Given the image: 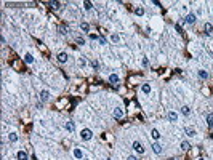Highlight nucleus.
Returning <instances> with one entry per match:
<instances>
[{
  "mask_svg": "<svg viewBox=\"0 0 213 160\" xmlns=\"http://www.w3.org/2000/svg\"><path fill=\"white\" fill-rule=\"evenodd\" d=\"M40 96H42L43 101H47V99L50 98V93H48V91H42V93H40Z\"/></svg>",
  "mask_w": 213,
  "mask_h": 160,
  "instance_id": "aec40b11",
  "label": "nucleus"
},
{
  "mask_svg": "<svg viewBox=\"0 0 213 160\" xmlns=\"http://www.w3.org/2000/svg\"><path fill=\"white\" fill-rule=\"evenodd\" d=\"M80 27H82V31H85V32H88V31H90V26H88L87 23H82V24H80Z\"/></svg>",
  "mask_w": 213,
  "mask_h": 160,
  "instance_id": "4be33fe9",
  "label": "nucleus"
},
{
  "mask_svg": "<svg viewBox=\"0 0 213 160\" xmlns=\"http://www.w3.org/2000/svg\"><path fill=\"white\" fill-rule=\"evenodd\" d=\"M18 160H27V154L24 151H19L18 152Z\"/></svg>",
  "mask_w": 213,
  "mask_h": 160,
  "instance_id": "1a4fd4ad",
  "label": "nucleus"
},
{
  "mask_svg": "<svg viewBox=\"0 0 213 160\" xmlns=\"http://www.w3.org/2000/svg\"><path fill=\"white\" fill-rule=\"evenodd\" d=\"M181 149H183V151H189V149H191V144H189L187 141L181 142Z\"/></svg>",
  "mask_w": 213,
  "mask_h": 160,
  "instance_id": "4468645a",
  "label": "nucleus"
},
{
  "mask_svg": "<svg viewBox=\"0 0 213 160\" xmlns=\"http://www.w3.org/2000/svg\"><path fill=\"white\" fill-rule=\"evenodd\" d=\"M109 82H112V83H117V82H119V77H117L115 74H112V75L109 77Z\"/></svg>",
  "mask_w": 213,
  "mask_h": 160,
  "instance_id": "f3484780",
  "label": "nucleus"
},
{
  "mask_svg": "<svg viewBox=\"0 0 213 160\" xmlns=\"http://www.w3.org/2000/svg\"><path fill=\"white\" fill-rule=\"evenodd\" d=\"M24 61H26L27 64H32V62H34V58H32V54H29V53H27L26 56H24Z\"/></svg>",
  "mask_w": 213,
  "mask_h": 160,
  "instance_id": "9d476101",
  "label": "nucleus"
},
{
  "mask_svg": "<svg viewBox=\"0 0 213 160\" xmlns=\"http://www.w3.org/2000/svg\"><path fill=\"white\" fill-rule=\"evenodd\" d=\"M75 42H77L79 45H85V40H83L82 37H77V38H75Z\"/></svg>",
  "mask_w": 213,
  "mask_h": 160,
  "instance_id": "b1692460",
  "label": "nucleus"
},
{
  "mask_svg": "<svg viewBox=\"0 0 213 160\" xmlns=\"http://www.w3.org/2000/svg\"><path fill=\"white\" fill-rule=\"evenodd\" d=\"M83 8H85V10H90V8H91V2H83Z\"/></svg>",
  "mask_w": 213,
  "mask_h": 160,
  "instance_id": "bb28decb",
  "label": "nucleus"
},
{
  "mask_svg": "<svg viewBox=\"0 0 213 160\" xmlns=\"http://www.w3.org/2000/svg\"><path fill=\"white\" fill-rule=\"evenodd\" d=\"M168 120H170V122H176V120H178V114L173 112V111H170L168 112Z\"/></svg>",
  "mask_w": 213,
  "mask_h": 160,
  "instance_id": "7ed1b4c3",
  "label": "nucleus"
},
{
  "mask_svg": "<svg viewBox=\"0 0 213 160\" xmlns=\"http://www.w3.org/2000/svg\"><path fill=\"white\" fill-rule=\"evenodd\" d=\"M186 134H187V136H191V138H194V136H195L197 133H195V130H194V128L187 126V128H186Z\"/></svg>",
  "mask_w": 213,
  "mask_h": 160,
  "instance_id": "0eeeda50",
  "label": "nucleus"
},
{
  "mask_svg": "<svg viewBox=\"0 0 213 160\" xmlns=\"http://www.w3.org/2000/svg\"><path fill=\"white\" fill-rule=\"evenodd\" d=\"M128 160H138V159H136V157H133V155H132V157H128Z\"/></svg>",
  "mask_w": 213,
  "mask_h": 160,
  "instance_id": "473e14b6",
  "label": "nucleus"
},
{
  "mask_svg": "<svg viewBox=\"0 0 213 160\" xmlns=\"http://www.w3.org/2000/svg\"><path fill=\"white\" fill-rule=\"evenodd\" d=\"M212 31H213L212 24H210V23H207V24H205V32H207V34H212Z\"/></svg>",
  "mask_w": 213,
  "mask_h": 160,
  "instance_id": "412c9836",
  "label": "nucleus"
},
{
  "mask_svg": "<svg viewBox=\"0 0 213 160\" xmlns=\"http://www.w3.org/2000/svg\"><path fill=\"white\" fill-rule=\"evenodd\" d=\"M152 151H154L155 154H160V152H162V146L157 144V142H154V144H152Z\"/></svg>",
  "mask_w": 213,
  "mask_h": 160,
  "instance_id": "423d86ee",
  "label": "nucleus"
},
{
  "mask_svg": "<svg viewBox=\"0 0 213 160\" xmlns=\"http://www.w3.org/2000/svg\"><path fill=\"white\" fill-rule=\"evenodd\" d=\"M66 130L67 131H74V130H75V125H74L72 122H67L66 123Z\"/></svg>",
  "mask_w": 213,
  "mask_h": 160,
  "instance_id": "ddd939ff",
  "label": "nucleus"
},
{
  "mask_svg": "<svg viewBox=\"0 0 213 160\" xmlns=\"http://www.w3.org/2000/svg\"><path fill=\"white\" fill-rule=\"evenodd\" d=\"M143 13H144V10H143L141 7H140V8H136V15H140V16H141Z\"/></svg>",
  "mask_w": 213,
  "mask_h": 160,
  "instance_id": "c756f323",
  "label": "nucleus"
},
{
  "mask_svg": "<svg viewBox=\"0 0 213 160\" xmlns=\"http://www.w3.org/2000/svg\"><path fill=\"white\" fill-rule=\"evenodd\" d=\"M48 5H50L51 8H54V10H56V8H59V7H61V3H59V2H48Z\"/></svg>",
  "mask_w": 213,
  "mask_h": 160,
  "instance_id": "2eb2a0df",
  "label": "nucleus"
},
{
  "mask_svg": "<svg viewBox=\"0 0 213 160\" xmlns=\"http://www.w3.org/2000/svg\"><path fill=\"white\" fill-rule=\"evenodd\" d=\"M189 112H191V109H189V107H187V106H183V107H181V114L187 115V114H189Z\"/></svg>",
  "mask_w": 213,
  "mask_h": 160,
  "instance_id": "6ab92c4d",
  "label": "nucleus"
},
{
  "mask_svg": "<svg viewBox=\"0 0 213 160\" xmlns=\"http://www.w3.org/2000/svg\"><path fill=\"white\" fill-rule=\"evenodd\" d=\"M8 138H10V141H11V142L18 141V134H16V133H10V136H8Z\"/></svg>",
  "mask_w": 213,
  "mask_h": 160,
  "instance_id": "dca6fc26",
  "label": "nucleus"
},
{
  "mask_svg": "<svg viewBox=\"0 0 213 160\" xmlns=\"http://www.w3.org/2000/svg\"><path fill=\"white\" fill-rule=\"evenodd\" d=\"M184 21H186V23H189V24H194V23H195V16H194V15H187Z\"/></svg>",
  "mask_w": 213,
  "mask_h": 160,
  "instance_id": "6e6552de",
  "label": "nucleus"
},
{
  "mask_svg": "<svg viewBox=\"0 0 213 160\" xmlns=\"http://www.w3.org/2000/svg\"><path fill=\"white\" fill-rule=\"evenodd\" d=\"M111 38H112V42H119V40H120V37H119V35H115V34H114Z\"/></svg>",
  "mask_w": 213,
  "mask_h": 160,
  "instance_id": "7c9ffc66",
  "label": "nucleus"
},
{
  "mask_svg": "<svg viewBox=\"0 0 213 160\" xmlns=\"http://www.w3.org/2000/svg\"><path fill=\"white\" fill-rule=\"evenodd\" d=\"M143 91H144V93H149V91H151V87H149L147 83H146V85H143Z\"/></svg>",
  "mask_w": 213,
  "mask_h": 160,
  "instance_id": "a878e982",
  "label": "nucleus"
},
{
  "mask_svg": "<svg viewBox=\"0 0 213 160\" xmlns=\"http://www.w3.org/2000/svg\"><path fill=\"white\" fill-rule=\"evenodd\" d=\"M80 136H82V139H85V141H88V139H91V136H93V133H91V131H90L88 128H85V130H82Z\"/></svg>",
  "mask_w": 213,
  "mask_h": 160,
  "instance_id": "f257e3e1",
  "label": "nucleus"
},
{
  "mask_svg": "<svg viewBox=\"0 0 213 160\" xmlns=\"http://www.w3.org/2000/svg\"><path fill=\"white\" fill-rule=\"evenodd\" d=\"M90 38H91V40H96L98 37H96V35H95V34H90Z\"/></svg>",
  "mask_w": 213,
  "mask_h": 160,
  "instance_id": "2f4dec72",
  "label": "nucleus"
},
{
  "mask_svg": "<svg viewBox=\"0 0 213 160\" xmlns=\"http://www.w3.org/2000/svg\"><path fill=\"white\" fill-rule=\"evenodd\" d=\"M74 155H75V157H77V159H83V154H82V151H80V149H74Z\"/></svg>",
  "mask_w": 213,
  "mask_h": 160,
  "instance_id": "9b49d317",
  "label": "nucleus"
},
{
  "mask_svg": "<svg viewBox=\"0 0 213 160\" xmlns=\"http://www.w3.org/2000/svg\"><path fill=\"white\" fill-rule=\"evenodd\" d=\"M59 32H61V34H67V27L64 26V24H61V26H59Z\"/></svg>",
  "mask_w": 213,
  "mask_h": 160,
  "instance_id": "5701e85b",
  "label": "nucleus"
},
{
  "mask_svg": "<svg viewBox=\"0 0 213 160\" xmlns=\"http://www.w3.org/2000/svg\"><path fill=\"white\" fill-rule=\"evenodd\" d=\"M199 75H200L202 79H207V77H208V74H207L205 71H199Z\"/></svg>",
  "mask_w": 213,
  "mask_h": 160,
  "instance_id": "393cba45",
  "label": "nucleus"
},
{
  "mask_svg": "<svg viewBox=\"0 0 213 160\" xmlns=\"http://www.w3.org/2000/svg\"><path fill=\"white\" fill-rule=\"evenodd\" d=\"M197 160H205V159H197Z\"/></svg>",
  "mask_w": 213,
  "mask_h": 160,
  "instance_id": "72a5a7b5",
  "label": "nucleus"
},
{
  "mask_svg": "<svg viewBox=\"0 0 213 160\" xmlns=\"http://www.w3.org/2000/svg\"><path fill=\"white\" fill-rule=\"evenodd\" d=\"M207 122H208V126L213 130V114H208V115H207Z\"/></svg>",
  "mask_w": 213,
  "mask_h": 160,
  "instance_id": "f8f14e48",
  "label": "nucleus"
},
{
  "mask_svg": "<svg viewBox=\"0 0 213 160\" xmlns=\"http://www.w3.org/2000/svg\"><path fill=\"white\" fill-rule=\"evenodd\" d=\"M151 134H152V138H154V139H159V138H160V133L157 131V130H152Z\"/></svg>",
  "mask_w": 213,
  "mask_h": 160,
  "instance_id": "a211bd4d",
  "label": "nucleus"
},
{
  "mask_svg": "<svg viewBox=\"0 0 213 160\" xmlns=\"http://www.w3.org/2000/svg\"><path fill=\"white\" fill-rule=\"evenodd\" d=\"M98 40H99V43H103V45H106V38L103 37V35H99V37H98Z\"/></svg>",
  "mask_w": 213,
  "mask_h": 160,
  "instance_id": "c85d7f7f",
  "label": "nucleus"
},
{
  "mask_svg": "<svg viewBox=\"0 0 213 160\" xmlns=\"http://www.w3.org/2000/svg\"><path fill=\"white\" fill-rule=\"evenodd\" d=\"M82 160H87V159H82Z\"/></svg>",
  "mask_w": 213,
  "mask_h": 160,
  "instance_id": "f704fd0d",
  "label": "nucleus"
},
{
  "mask_svg": "<svg viewBox=\"0 0 213 160\" xmlns=\"http://www.w3.org/2000/svg\"><path fill=\"white\" fill-rule=\"evenodd\" d=\"M91 66H93V69H99V62L98 61H91Z\"/></svg>",
  "mask_w": 213,
  "mask_h": 160,
  "instance_id": "cd10ccee",
  "label": "nucleus"
},
{
  "mask_svg": "<svg viewBox=\"0 0 213 160\" xmlns=\"http://www.w3.org/2000/svg\"><path fill=\"white\" fill-rule=\"evenodd\" d=\"M114 117H115V118L124 117V109H120V107H115V111H114Z\"/></svg>",
  "mask_w": 213,
  "mask_h": 160,
  "instance_id": "20e7f679",
  "label": "nucleus"
},
{
  "mask_svg": "<svg viewBox=\"0 0 213 160\" xmlns=\"http://www.w3.org/2000/svg\"><path fill=\"white\" fill-rule=\"evenodd\" d=\"M133 149H135L136 152H140V154H144V147L141 146V142H138V141H135L133 142Z\"/></svg>",
  "mask_w": 213,
  "mask_h": 160,
  "instance_id": "f03ea898",
  "label": "nucleus"
},
{
  "mask_svg": "<svg viewBox=\"0 0 213 160\" xmlns=\"http://www.w3.org/2000/svg\"><path fill=\"white\" fill-rule=\"evenodd\" d=\"M58 61L59 62H66L67 61V53H64V51H62V53H59L58 54Z\"/></svg>",
  "mask_w": 213,
  "mask_h": 160,
  "instance_id": "39448f33",
  "label": "nucleus"
}]
</instances>
